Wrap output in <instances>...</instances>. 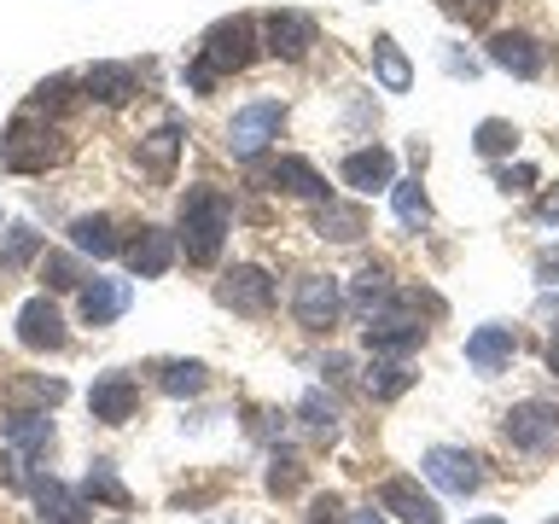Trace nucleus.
<instances>
[{"label":"nucleus","instance_id":"nucleus-47","mask_svg":"<svg viewBox=\"0 0 559 524\" xmlns=\"http://www.w3.org/2000/svg\"><path fill=\"white\" fill-rule=\"evenodd\" d=\"M24 391H29V396H41V402H64V384H59V379H29Z\"/></svg>","mask_w":559,"mask_h":524},{"label":"nucleus","instance_id":"nucleus-10","mask_svg":"<svg viewBox=\"0 0 559 524\" xmlns=\"http://www.w3.org/2000/svg\"><path fill=\"white\" fill-rule=\"evenodd\" d=\"M314 35H321V24H314L309 12H297V7H274L269 17H262V52H274V59H286V64L304 59V52L314 47Z\"/></svg>","mask_w":559,"mask_h":524},{"label":"nucleus","instance_id":"nucleus-46","mask_svg":"<svg viewBox=\"0 0 559 524\" xmlns=\"http://www.w3.org/2000/svg\"><path fill=\"white\" fill-rule=\"evenodd\" d=\"M531 216L542 222V227H548V222H559V181L548 187V192H542V199H536V210H531Z\"/></svg>","mask_w":559,"mask_h":524},{"label":"nucleus","instance_id":"nucleus-41","mask_svg":"<svg viewBox=\"0 0 559 524\" xmlns=\"http://www.w3.org/2000/svg\"><path fill=\"white\" fill-rule=\"evenodd\" d=\"M496 7H501V0H443V12L449 17H466V24H484Z\"/></svg>","mask_w":559,"mask_h":524},{"label":"nucleus","instance_id":"nucleus-37","mask_svg":"<svg viewBox=\"0 0 559 524\" xmlns=\"http://www.w3.org/2000/svg\"><path fill=\"white\" fill-rule=\"evenodd\" d=\"M70 76H47V82H35V94H29V111H59V105L70 99Z\"/></svg>","mask_w":559,"mask_h":524},{"label":"nucleus","instance_id":"nucleus-36","mask_svg":"<svg viewBox=\"0 0 559 524\" xmlns=\"http://www.w3.org/2000/svg\"><path fill=\"white\" fill-rule=\"evenodd\" d=\"M297 484H304V461L292 449H274L269 454V496H297Z\"/></svg>","mask_w":559,"mask_h":524},{"label":"nucleus","instance_id":"nucleus-21","mask_svg":"<svg viewBox=\"0 0 559 524\" xmlns=\"http://www.w3.org/2000/svg\"><path fill=\"white\" fill-rule=\"evenodd\" d=\"M175 251H181V239H175V234H164V227H140V239L122 257H129V269L140 279H164L175 269Z\"/></svg>","mask_w":559,"mask_h":524},{"label":"nucleus","instance_id":"nucleus-38","mask_svg":"<svg viewBox=\"0 0 559 524\" xmlns=\"http://www.w3.org/2000/svg\"><path fill=\"white\" fill-rule=\"evenodd\" d=\"M24 461H29V454H17L12 443L0 449V484H7V489H29L35 472H24Z\"/></svg>","mask_w":559,"mask_h":524},{"label":"nucleus","instance_id":"nucleus-5","mask_svg":"<svg viewBox=\"0 0 559 524\" xmlns=\"http://www.w3.org/2000/svg\"><path fill=\"white\" fill-rule=\"evenodd\" d=\"M426 338H431V326L414 314V297H402L396 291V303L379 314V321H367V349L373 356H391V361H408V356H419L426 349Z\"/></svg>","mask_w":559,"mask_h":524},{"label":"nucleus","instance_id":"nucleus-32","mask_svg":"<svg viewBox=\"0 0 559 524\" xmlns=\"http://www.w3.org/2000/svg\"><path fill=\"white\" fill-rule=\"evenodd\" d=\"M35 257H41V234H35L29 222H12L7 245H0V274H24Z\"/></svg>","mask_w":559,"mask_h":524},{"label":"nucleus","instance_id":"nucleus-25","mask_svg":"<svg viewBox=\"0 0 559 524\" xmlns=\"http://www.w3.org/2000/svg\"><path fill=\"white\" fill-rule=\"evenodd\" d=\"M175 152H181V122L169 117L140 140V169H146L152 181H175Z\"/></svg>","mask_w":559,"mask_h":524},{"label":"nucleus","instance_id":"nucleus-7","mask_svg":"<svg viewBox=\"0 0 559 524\" xmlns=\"http://www.w3.org/2000/svg\"><path fill=\"white\" fill-rule=\"evenodd\" d=\"M216 303L245 314V321H262V314H274V274L257 269V262H234L216 279Z\"/></svg>","mask_w":559,"mask_h":524},{"label":"nucleus","instance_id":"nucleus-35","mask_svg":"<svg viewBox=\"0 0 559 524\" xmlns=\"http://www.w3.org/2000/svg\"><path fill=\"white\" fill-rule=\"evenodd\" d=\"M41 279H47V291H82V286H87L82 262L70 257V251H47V257H41Z\"/></svg>","mask_w":559,"mask_h":524},{"label":"nucleus","instance_id":"nucleus-39","mask_svg":"<svg viewBox=\"0 0 559 524\" xmlns=\"http://www.w3.org/2000/svg\"><path fill=\"white\" fill-rule=\"evenodd\" d=\"M531 181H536V164H501L496 169V187L501 192H531Z\"/></svg>","mask_w":559,"mask_h":524},{"label":"nucleus","instance_id":"nucleus-15","mask_svg":"<svg viewBox=\"0 0 559 524\" xmlns=\"http://www.w3.org/2000/svg\"><path fill=\"white\" fill-rule=\"evenodd\" d=\"M379 507L391 519H402V524H443V507L419 489V478H384L379 484Z\"/></svg>","mask_w":559,"mask_h":524},{"label":"nucleus","instance_id":"nucleus-52","mask_svg":"<svg viewBox=\"0 0 559 524\" xmlns=\"http://www.w3.org/2000/svg\"><path fill=\"white\" fill-rule=\"evenodd\" d=\"M548 524H559V519H548Z\"/></svg>","mask_w":559,"mask_h":524},{"label":"nucleus","instance_id":"nucleus-27","mask_svg":"<svg viewBox=\"0 0 559 524\" xmlns=\"http://www.w3.org/2000/svg\"><path fill=\"white\" fill-rule=\"evenodd\" d=\"M297 426H304L309 437H321V443H332V437L344 431V414H338V402H332L321 384H314V391L297 396Z\"/></svg>","mask_w":559,"mask_h":524},{"label":"nucleus","instance_id":"nucleus-34","mask_svg":"<svg viewBox=\"0 0 559 524\" xmlns=\"http://www.w3.org/2000/svg\"><path fill=\"white\" fill-rule=\"evenodd\" d=\"M391 204H396V222L402 227H426L431 222V199H426V187H419V181H396L391 187Z\"/></svg>","mask_w":559,"mask_h":524},{"label":"nucleus","instance_id":"nucleus-33","mask_svg":"<svg viewBox=\"0 0 559 524\" xmlns=\"http://www.w3.org/2000/svg\"><path fill=\"white\" fill-rule=\"evenodd\" d=\"M472 152L489 157V164H496V157H513L519 152V129L507 117H484L478 129H472Z\"/></svg>","mask_w":559,"mask_h":524},{"label":"nucleus","instance_id":"nucleus-40","mask_svg":"<svg viewBox=\"0 0 559 524\" xmlns=\"http://www.w3.org/2000/svg\"><path fill=\"white\" fill-rule=\"evenodd\" d=\"M181 82L192 87V94H210V87H216L222 76H216V70L204 64V52H192V59H187V70H181Z\"/></svg>","mask_w":559,"mask_h":524},{"label":"nucleus","instance_id":"nucleus-24","mask_svg":"<svg viewBox=\"0 0 559 524\" xmlns=\"http://www.w3.org/2000/svg\"><path fill=\"white\" fill-rule=\"evenodd\" d=\"M70 245H76L82 257H117V251H129V245H122V234H117V222L105 216V210H94V216H76L70 222Z\"/></svg>","mask_w":559,"mask_h":524},{"label":"nucleus","instance_id":"nucleus-14","mask_svg":"<svg viewBox=\"0 0 559 524\" xmlns=\"http://www.w3.org/2000/svg\"><path fill=\"white\" fill-rule=\"evenodd\" d=\"M489 64L496 70H507V76H542V70H548V52H542V41L536 35H524V29H501V35H489Z\"/></svg>","mask_w":559,"mask_h":524},{"label":"nucleus","instance_id":"nucleus-48","mask_svg":"<svg viewBox=\"0 0 559 524\" xmlns=\"http://www.w3.org/2000/svg\"><path fill=\"white\" fill-rule=\"evenodd\" d=\"M321 373H326V379H344V373H349V361H344V356H326Z\"/></svg>","mask_w":559,"mask_h":524},{"label":"nucleus","instance_id":"nucleus-16","mask_svg":"<svg viewBox=\"0 0 559 524\" xmlns=\"http://www.w3.org/2000/svg\"><path fill=\"white\" fill-rule=\"evenodd\" d=\"M29 496H35V513H41V524H87V496H76V489L59 484L52 472H35V478H29Z\"/></svg>","mask_w":559,"mask_h":524},{"label":"nucleus","instance_id":"nucleus-4","mask_svg":"<svg viewBox=\"0 0 559 524\" xmlns=\"http://www.w3.org/2000/svg\"><path fill=\"white\" fill-rule=\"evenodd\" d=\"M280 122H286V99L239 105L234 122H227V157H234V164H257V157L280 140Z\"/></svg>","mask_w":559,"mask_h":524},{"label":"nucleus","instance_id":"nucleus-26","mask_svg":"<svg viewBox=\"0 0 559 524\" xmlns=\"http://www.w3.org/2000/svg\"><path fill=\"white\" fill-rule=\"evenodd\" d=\"M414 367L408 361H391V356H373L367 361V379H361V391L373 396V402H396V396H408L414 391Z\"/></svg>","mask_w":559,"mask_h":524},{"label":"nucleus","instance_id":"nucleus-20","mask_svg":"<svg viewBox=\"0 0 559 524\" xmlns=\"http://www.w3.org/2000/svg\"><path fill=\"white\" fill-rule=\"evenodd\" d=\"M129 303H134V286H129V279L94 274V279L82 286V321H87V326H111L117 314H129Z\"/></svg>","mask_w":559,"mask_h":524},{"label":"nucleus","instance_id":"nucleus-30","mask_svg":"<svg viewBox=\"0 0 559 524\" xmlns=\"http://www.w3.org/2000/svg\"><path fill=\"white\" fill-rule=\"evenodd\" d=\"M82 496H87V501H105L111 513H129V507H134V496L122 489V478H117L111 461H87V472H82Z\"/></svg>","mask_w":559,"mask_h":524},{"label":"nucleus","instance_id":"nucleus-50","mask_svg":"<svg viewBox=\"0 0 559 524\" xmlns=\"http://www.w3.org/2000/svg\"><path fill=\"white\" fill-rule=\"evenodd\" d=\"M548 373H559V326H554V338H548Z\"/></svg>","mask_w":559,"mask_h":524},{"label":"nucleus","instance_id":"nucleus-31","mask_svg":"<svg viewBox=\"0 0 559 524\" xmlns=\"http://www.w3.org/2000/svg\"><path fill=\"white\" fill-rule=\"evenodd\" d=\"M157 391L164 396H204L210 367L204 361H157Z\"/></svg>","mask_w":559,"mask_h":524},{"label":"nucleus","instance_id":"nucleus-17","mask_svg":"<svg viewBox=\"0 0 559 524\" xmlns=\"http://www.w3.org/2000/svg\"><path fill=\"white\" fill-rule=\"evenodd\" d=\"M82 87H87V99H99V105H129V99L140 94V64H129V59H99V64L82 70Z\"/></svg>","mask_w":559,"mask_h":524},{"label":"nucleus","instance_id":"nucleus-45","mask_svg":"<svg viewBox=\"0 0 559 524\" xmlns=\"http://www.w3.org/2000/svg\"><path fill=\"white\" fill-rule=\"evenodd\" d=\"M443 64H449V76H466V82H472V76H478V70H484L478 59H472V52H454V47L443 52Z\"/></svg>","mask_w":559,"mask_h":524},{"label":"nucleus","instance_id":"nucleus-9","mask_svg":"<svg viewBox=\"0 0 559 524\" xmlns=\"http://www.w3.org/2000/svg\"><path fill=\"white\" fill-rule=\"evenodd\" d=\"M419 472H426V484H437L443 496H478V484H484V461L472 449H454V443H431L419 454Z\"/></svg>","mask_w":559,"mask_h":524},{"label":"nucleus","instance_id":"nucleus-44","mask_svg":"<svg viewBox=\"0 0 559 524\" xmlns=\"http://www.w3.org/2000/svg\"><path fill=\"white\" fill-rule=\"evenodd\" d=\"M251 437H257V443H274V437H280V414L251 408Z\"/></svg>","mask_w":559,"mask_h":524},{"label":"nucleus","instance_id":"nucleus-23","mask_svg":"<svg viewBox=\"0 0 559 524\" xmlns=\"http://www.w3.org/2000/svg\"><path fill=\"white\" fill-rule=\"evenodd\" d=\"M314 234L332 239V245H356L367 234V210L361 204H344V199L314 204Z\"/></svg>","mask_w":559,"mask_h":524},{"label":"nucleus","instance_id":"nucleus-2","mask_svg":"<svg viewBox=\"0 0 559 524\" xmlns=\"http://www.w3.org/2000/svg\"><path fill=\"white\" fill-rule=\"evenodd\" d=\"M64 157H70V134L59 122H41V111H24L0 140V169L12 175H41L52 164H64Z\"/></svg>","mask_w":559,"mask_h":524},{"label":"nucleus","instance_id":"nucleus-6","mask_svg":"<svg viewBox=\"0 0 559 524\" xmlns=\"http://www.w3.org/2000/svg\"><path fill=\"white\" fill-rule=\"evenodd\" d=\"M501 437H507L519 454H554V449H559V402H548V396L513 402V408H507V419H501Z\"/></svg>","mask_w":559,"mask_h":524},{"label":"nucleus","instance_id":"nucleus-1","mask_svg":"<svg viewBox=\"0 0 559 524\" xmlns=\"http://www.w3.org/2000/svg\"><path fill=\"white\" fill-rule=\"evenodd\" d=\"M227 227H234V204H227L216 187H187V192H181V216H175V239H181L187 262H199V269H210V262L222 257V245H227Z\"/></svg>","mask_w":559,"mask_h":524},{"label":"nucleus","instance_id":"nucleus-12","mask_svg":"<svg viewBox=\"0 0 559 524\" xmlns=\"http://www.w3.org/2000/svg\"><path fill=\"white\" fill-rule=\"evenodd\" d=\"M513 356H519V332L507 321H484V326L466 332V367L472 373L496 379L501 367H513Z\"/></svg>","mask_w":559,"mask_h":524},{"label":"nucleus","instance_id":"nucleus-22","mask_svg":"<svg viewBox=\"0 0 559 524\" xmlns=\"http://www.w3.org/2000/svg\"><path fill=\"white\" fill-rule=\"evenodd\" d=\"M344 303H349V314H356V321H379V314L396 303V286H391V274H384V269H361L356 279H349Z\"/></svg>","mask_w":559,"mask_h":524},{"label":"nucleus","instance_id":"nucleus-11","mask_svg":"<svg viewBox=\"0 0 559 524\" xmlns=\"http://www.w3.org/2000/svg\"><path fill=\"white\" fill-rule=\"evenodd\" d=\"M269 192H286V199H309V204H326L332 199V187H326V175L309 164V157H269L257 175Z\"/></svg>","mask_w":559,"mask_h":524},{"label":"nucleus","instance_id":"nucleus-8","mask_svg":"<svg viewBox=\"0 0 559 524\" xmlns=\"http://www.w3.org/2000/svg\"><path fill=\"white\" fill-rule=\"evenodd\" d=\"M344 309H349L344 286L332 274H304L292 286V314H297V326H304V332H332L344 321Z\"/></svg>","mask_w":559,"mask_h":524},{"label":"nucleus","instance_id":"nucleus-19","mask_svg":"<svg viewBox=\"0 0 559 524\" xmlns=\"http://www.w3.org/2000/svg\"><path fill=\"white\" fill-rule=\"evenodd\" d=\"M64 314L52 297H29L24 309H17V344L24 349H64Z\"/></svg>","mask_w":559,"mask_h":524},{"label":"nucleus","instance_id":"nucleus-18","mask_svg":"<svg viewBox=\"0 0 559 524\" xmlns=\"http://www.w3.org/2000/svg\"><path fill=\"white\" fill-rule=\"evenodd\" d=\"M344 187H356V192H391L396 187V152L391 146H356L344 157Z\"/></svg>","mask_w":559,"mask_h":524},{"label":"nucleus","instance_id":"nucleus-42","mask_svg":"<svg viewBox=\"0 0 559 524\" xmlns=\"http://www.w3.org/2000/svg\"><path fill=\"white\" fill-rule=\"evenodd\" d=\"M304 524H344V501H338V496H314Z\"/></svg>","mask_w":559,"mask_h":524},{"label":"nucleus","instance_id":"nucleus-29","mask_svg":"<svg viewBox=\"0 0 559 524\" xmlns=\"http://www.w3.org/2000/svg\"><path fill=\"white\" fill-rule=\"evenodd\" d=\"M373 76L384 94H408L414 87V64H408V52H402L391 35H373Z\"/></svg>","mask_w":559,"mask_h":524},{"label":"nucleus","instance_id":"nucleus-51","mask_svg":"<svg viewBox=\"0 0 559 524\" xmlns=\"http://www.w3.org/2000/svg\"><path fill=\"white\" fill-rule=\"evenodd\" d=\"M466 524H507L501 513H484V519H466Z\"/></svg>","mask_w":559,"mask_h":524},{"label":"nucleus","instance_id":"nucleus-28","mask_svg":"<svg viewBox=\"0 0 559 524\" xmlns=\"http://www.w3.org/2000/svg\"><path fill=\"white\" fill-rule=\"evenodd\" d=\"M0 437H7L17 454H47L52 449V419L35 414V408H17L7 426H0Z\"/></svg>","mask_w":559,"mask_h":524},{"label":"nucleus","instance_id":"nucleus-13","mask_svg":"<svg viewBox=\"0 0 559 524\" xmlns=\"http://www.w3.org/2000/svg\"><path fill=\"white\" fill-rule=\"evenodd\" d=\"M134 408H140V384H134V373H122V367L99 373L94 391H87V414H94L99 426H122V419H134Z\"/></svg>","mask_w":559,"mask_h":524},{"label":"nucleus","instance_id":"nucleus-43","mask_svg":"<svg viewBox=\"0 0 559 524\" xmlns=\"http://www.w3.org/2000/svg\"><path fill=\"white\" fill-rule=\"evenodd\" d=\"M536 279L542 286H559V245H542L536 251Z\"/></svg>","mask_w":559,"mask_h":524},{"label":"nucleus","instance_id":"nucleus-3","mask_svg":"<svg viewBox=\"0 0 559 524\" xmlns=\"http://www.w3.org/2000/svg\"><path fill=\"white\" fill-rule=\"evenodd\" d=\"M257 47H262V24H257L251 12L216 17V24L204 29V41H199L204 64L216 70V76H239V70H245V64L257 59Z\"/></svg>","mask_w":559,"mask_h":524},{"label":"nucleus","instance_id":"nucleus-49","mask_svg":"<svg viewBox=\"0 0 559 524\" xmlns=\"http://www.w3.org/2000/svg\"><path fill=\"white\" fill-rule=\"evenodd\" d=\"M344 524H384V507H379V513H349Z\"/></svg>","mask_w":559,"mask_h":524}]
</instances>
